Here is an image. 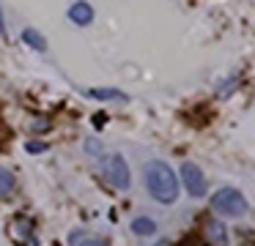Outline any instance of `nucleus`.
<instances>
[{"mask_svg": "<svg viewBox=\"0 0 255 246\" xmlns=\"http://www.w3.org/2000/svg\"><path fill=\"white\" fill-rule=\"evenodd\" d=\"M145 186H148L151 197L162 205H170L178 197V180L173 175L170 164L165 162H148L145 164Z\"/></svg>", "mask_w": 255, "mask_h": 246, "instance_id": "obj_1", "label": "nucleus"}, {"mask_svg": "<svg viewBox=\"0 0 255 246\" xmlns=\"http://www.w3.org/2000/svg\"><path fill=\"white\" fill-rule=\"evenodd\" d=\"M211 208H214L217 213H222V216L233 219V216H244V213H247V200H244V194L239 189L225 186V189H220L211 197Z\"/></svg>", "mask_w": 255, "mask_h": 246, "instance_id": "obj_2", "label": "nucleus"}, {"mask_svg": "<svg viewBox=\"0 0 255 246\" xmlns=\"http://www.w3.org/2000/svg\"><path fill=\"white\" fill-rule=\"evenodd\" d=\"M102 175L105 180L118 191H127L129 189V167L121 156H105L102 159Z\"/></svg>", "mask_w": 255, "mask_h": 246, "instance_id": "obj_3", "label": "nucleus"}, {"mask_svg": "<svg viewBox=\"0 0 255 246\" xmlns=\"http://www.w3.org/2000/svg\"><path fill=\"white\" fill-rule=\"evenodd\" d=\"M181 178H184V189H187L192 197H203L206 194V175L200 172L198 164L184 162L181 164Z\"/></svg>", "mask_w": 255, "mask_h": 246, "instance_id": "obj_4", "label": "nucleus"}, {"mask_svg": "<svg viewBox=\"0 0 255 246\" xmlns=\"http://www.w3.org/2000/svg\"><path fill=\"white\" fill-rule=\"evenodd\" d=\"M69 19L74 22V25H91L94 22V5L91 3H85V0H77V3L69 8Z\"/></svg>", "mask_w": 255, "mask_h": 246, "instance_id": "obj_5", "label": "nucleus"}, {"mask_svg": "<svg viewBox=\"0 0 255 246\" xmlns=\"http://www.w3.org/2000/svg\"><path fill=\"white\" fill-rule=\"evenodd\" d=\"M206 235H209V241L214 246H228V230H225V224L209 222V224H206Z\"/></svg>", "mask_w": 255, "mask_h": 246, "instance_id": "obj_6", "label": "nucleus"}, {"mask_svg": "<svg viewBox=\"0 0 255 246\" xmlns=\"http://www.w3.org/2000/svg\"><path fill=\"white\" fill-rule=\"evenodd\" d=\"M22 41H25V44H30L33 49H39V52H44V49H47V38L41 36L39 30H33V27L22 30Z\"/></svg>", "mask_w": 255, "mask_h": 246, "instance_id": "obj_7", "label": "nucleus"}, {"mask_svg": "<svg viewBox=\"0 0 255 246\" xmlns=\"http://www.w3.org/2000/svg\"><path fill=\"white\" fill-rule=\"evenodd\" d=\"M85 96L88 98H121V101H127V96L121 90H116V87H91V90H85Z\"/></svg>", "mask_w": 255, "mask_h": 246, "instance_id": "obj_8", "label": "nucleus"}, {"mask_svg": "<svg viewBox=\"0 0 255 246\" xmlns=\"http://www.w3.org/2000/svg\"><path fill=\"white\" fill-rule=\"evenodd\" d=\"M132 230L137 235H154L156 233V222H154V219H148V216H137L132 222Z\"/></svg>", "mask_w": 255, "mask_h": 246, "instance_id": "obj_9", "label": "nucleus"}, {"mask_svg": "<svg viewBox=\"0 0 255 246\" xmlns=\"http://www.w3.org/2000/svg\"><path fill=\"white\" fill-rule=\"evenodd\" d=\"M8 191H14V172L0 167V194H8Z\"/></svg>", "mask_w": 255, "mask_h": 246, "instance_id": "obj_10", "label": "nucleus"}, {"mask_svg": "<svg viewBox=\"0 0 255 246\" xmlns=\"http://www.w3.org/2000/svg\"><path fill=\"white\" fill-rule=\"evenodd\" d=\"M41 151H47L44 142H28V153H41Z\"/></svg>", "mask_w": 255, "mask_h": 246, "instance_id": "obj_11", "label": "nucleus"}, {"mask_svg": "<svg viewBox=\"0 0 255 246\" xmlns=\"http://www.w3.org/2000/svg\"><path fill=\"white\" fill-rule=\"evenodd\" d=\"M3 27L6 25H3V8H0V33H3Z\"/></svg>", "mask_w": 255, "mask_h": 246, "instance_id": "obj_12", "label": "nucleus"}, {"mask_svg": "<svg viewBox=\"0 0 255 246\" xmlns=\"http://www.w3.org/2000/svg\"><path fill=\"white\" fill-rule=\"evenodd\" d=\"M156 246H167V244H165V241H162V244H156Z\"/></svg>", "mask_w": 255, "mask_h": 246, "instance_id": "obj_13", "label": "nucleus"}]
</instances>
